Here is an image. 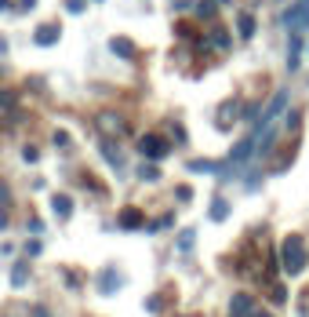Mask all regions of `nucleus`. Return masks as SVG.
<instances>
[{
    "label": "nucleus",
    "instance_id": "obj_4",
    "mask_svg": "<svg viewBox=\"0 0 309 317\" xmlns=\"http://www.w3.org/2000/svg\"><path fill=\"white\" fill-rule=\"evenodd\" d=\"M98 128L113 132V135H120V132H124V124H120V117H117V113H102V117H98Z\"/></svg>",
    "mask_w": 309,
    "mask_h": 317
},
{
    "label": "nucleus",
    "instance_id": "obj_5",
    "mask_svg": "<svg viewBox=\"0 0 309 317\" xmlns=\"http://www.w3.org/2000/svg\"><path fill=\"white\" fill-rule=\"evenodd\" d=\"M109 48H113V51H117L120 59H131V55H135V44H131V41H124V36H117V41H113Z\"/></svg>",
    "mask_w": 309,
    "mask_h": 317
},
{
    "label": "nucleus",
    "instance_id": "obj_15",
    "mask_svg": "<svg viewBox=\"0 0 309 317\" xmlns=\"http://www.w3.org/2000/svg\"><path fill=\"white\" fill-rule=\"evenodd\" d=\"M189 168H193V172H211V168H215V164H211V161H193V164H189Z\"/></svg>",
    "mask_w": 309,
    "mask_h": 317
},
{
    "label": "nucleus",
    "instance_id": "obj_10",
    "mask_svg": "<svg viewBox=\"0 0 309 317\" xmlns=\"http://www.w3.org/2000/svg\"><path fill=\"white\" fill-rule=\"evenodd\" d=\"M251 310H255V303H251L248 295H237V299H233V313H237V317H244V313H251Z\"/></svg>",
    "mask_w": 309,
    "mask_h": 317
},
{
    "label": "nucleus",
    "instance_id": "obj_17",
    "mask_svg": "<svg viewBox=\"0 0 309 317\" xmlns=\"http://www.w3.org/2000/svg\"><path fill=\"white\" fill-rule=\"evenodd\" d=\"M66 8L76 15V11H84V0H66Z\"/></svg>",
    "mask_w": 309,
    "mask_h": 317
},
{
    "label": "nucleus",
    "instance_id": "obj_13",
    "mask_svg": "<svg viewBox=\"0 0 309 317\" xmlns=\"http://www.w3.org/2000/svg\"><path fill=\"white\" fill-rule=\"evenodd\" d=\"M55 212H58L62 219L69 215V197H66V193H58V197H55Z\"/></svg>",
    "mask_w": 309,
    "mask_h": 317
},
{
    "label": "nucleus",
    "instance_id": "obj_11",
    "mask_svg": "<svg viewBox=\"0 0 309 317\" xmlns=\"http://www.w3.org/2000/svg\"><path fill=\"white\" fill-rule=\"evenodd\" d=\"M237 26H240V36H244V41H248V36H255V18H251V15H240Z\"/></svg>",
    "mask_w": 309,
    "mask_h": 317
},
{
    "label": "nucleus",
    "instance_id": "obj_19",
    "mask_svg": "<svg viewBox=\"0 0 309 317\" xmlns=\"http://www.w3.org/2000/svg\"><path fill=\"white\" fill-rule=\"evenodd\" d=\"M4 222H8V219H4V215H0V230H4Z\"/></svg>",
    "mask_w": 309,
    "mask_h": 317
},
{
    "label": "nucleus",
    "instance_id": "obj_1",
    "mask_svg": "<svg viewBox=\"0 0 309 317\" xmlns=\"http://www.w3.org/2000/svg\"><path fill=\"white\" fill-rule=\"evenodd\" d=\"M280 255H284V270L287 273H302L305 270V241L298 233H291V237H284V245H280Z\"/></svg>",
    "mask_w": 309,
    "mask_h": 317
},
{
    "label": "nucleus",
    "instance_id": "obj_12",
    "mask_svg": "<svg viewBox=\"0 0 309 317\" xmlns=\"http://www.w3.org/2000/svg\"><path fill=\"white\" fill-rule=\"evenodd\" d=\"M225 215H229V204H225V201H215V204H211V219H215V222H222Z\"/></svg>",
    "mask_w": 309,
    "mask_h": 317
},
{
    "label": "nucleus",
    "instance_id": "obj_16",
    "mask_svg": "<svg viewBox=\"0 0 309 317\" xmlns=\"http://www.w3.org/2000/svg\"><path fill=\"white\" fill-rule=\"evenodd\" d=\"M22 157H26V161H36V157H40V150H36V146H26Z\"/></svg>",
    "mask_w": 309,
    "mask_h": 317
},
{
    "label": "nucleus",
    "instance_id": "obj_18",
    "mask_svg": "<svg viewBox=\"0 0 309 317\" xmlns=\"http://www.w3.org/2000/svg\"><path fill=\"white\" fill-rule=\"evenodd\" d=\"M55 146H69V135L66 132H55Z\"/></svg>",
    "mask_w": 309,
    "mask_h": 317
},
{
    "label": "nucleus",
    "instance_id": "obj_3",
    "mask_svg": "<svg viewBox=\"0 0 309 317\" xmlns=\"http://www.w3.org/2000/svg\"><path fill=\"white\" fill-rule=\"evenodd\" d=\"M138 150L149 157V161H157V157H168V142H164L160 135H146V139L138 142Z\"/></svg>",
    "mask_w": 309,
    "mask_h": 317
},
{
    "label": "nucleus",
    "instance_id": "obj_6",
    "mask_svg": "<svg viewBox=\"0 0 309 317\" xmlns=\"http://www.w3.org/2000/svg\"><path fill=\"white\" fill-rule=\"evenodd\" d=\"M58 41V29L55 26H40L36 29V44H55Z\"/></svg>",
    "mask_w": 309,
    "mask_h": 317
},
{
    "label": "nucleus",
    "instance_id": "obj_9",
    "mask_svg": "<svg viewBox=\"0 0 309 317\" xmlns=\"http://www.w3.org/2000/svg\"><path fill=\"white\" fill-rule=\"evenodd\" d=\"M102 153H106V161L113 168H124V161H120V153H117V146H113V142H102Z\"/></svg>",
    "mask_w": 309,
    "mask_h": 317
},
{
    "label": "nucleus",
    "instance_id": "obj_2",
    "mask_svg": "<svg viewBox=\"0 0 309 317\" xmlns=\"http://www.w3.org/2000/svg\"><path fill=\"white\" fill-rule=\"evenodd\" d=\"M280 22L291 26V33H295V29L305 33V29H309V0H298V4H291V8L280 15Z\"/></svg>",
    "mask_w": 309,
    "mask_h": 317
},
{
    "label": "nucleus",
    "instance_id": "obj_7",
    "mask_svg": "<svg viewBox=\"0 0 309 317\" xmlns=\"http://www.w3.org/2000/svg\"><path fill=\"white\" fill-rule=\"evenodd\" d=\"M120 226H142V212L138 208H124L120 212Z\"/></svg>",
    "mask_w": 309,
    "mask_h": 317
},
{
    "label": "nucleus",
    "instance_id": "obj_14",
    "mask_svg": "<svg viewBox=\"0 0 309 317\" xmlns=\"http://www.w3.org/2000/svg\"><path fill=\"white\" fill-rule=\"evenodd\" d=\"M26 277H29V270H26V263H18V266L11 270V281H15V285H22Z\"/></svg>",
    "mask_w": 309,
    "mask_h": 317
},
{
    "label": "nucleus",
    "instance_id": "obj_8",
    "mask_svg": "<svg viewBox=\"0 0 309 317\" xmlns=\"http://www.w3.org/2000/svg\"><path fill=\"white\" fill-rule=\"evenodd\" d=\"M98 285H106L102 292H117V285H120V273H117V270H106V277H98Z\"/></svg>",
    "mask_w": 309,
    "mask_h": 317
}]
</instances>
